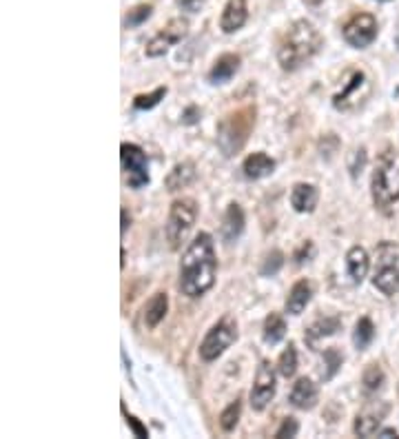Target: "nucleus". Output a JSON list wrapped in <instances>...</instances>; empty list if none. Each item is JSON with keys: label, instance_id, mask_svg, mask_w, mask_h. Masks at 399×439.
I'll return each mask as SVG.
<instances>
[{"label": "nucleus", "instance_id": "obj_1", "mask_svg": "<svg viewBox=\"0 0 399 439\" xmlns=\"http://www.w3.org/2000/svg\"><path fill=\"white\" fill-rule=\"evenodd\" d=\"M217 275V257L213 238L209 233H198L187 247L180 260V282L177 287L187 298H200L207 293Z\"/></svg>", "mask_w": 399, "mask_h": 439}, {"label": "nucleus", "instance_id": "obj_2", "mask_svg": "<svg viewBox=\"0 0 399 439\" xmlns=\"http://www.w3.org/2000/svg\"><path fill=\"white\" fill-rule=\"evenodd\" d=\"M321 49V36L311 20H295L277 47V62L284 71H295Z\"/></svg>", "mask_w": 399, "mask_h": 439}, {"label": "nucleus", "instance_id": "obj_3", "mask_svg": "<svg viewBox=\"0 0 399 439\" xmlns=\"http://www.w3.org/2000/svg\"><path fill=\"white\" fill-rule=\"evenodd\" d=\"M399 200V151L386 149L372 171V202L386 209Z\"/></svg>", "mask_w": 399, "mask_h": 439}, {"label": "nucleus", "instance_id": "obj_4", "mask_svg": "<svg viewBox=\"0 0 399 439\" xmlns=\"http://www.w3.org/2000/svg\"><path fill=\"white\" fill-rule=\"evenodd\" d=\"M255 122V111L253 109H240L233 115L222 120L220 131H217V145L222 147L226 156H233V153L247 142L249 131Z\"/></svg>", "mask_w": 399, "mask_h": 439}, {"label": "nucleus", "instance_id": "obj_5", "mask_svg": "<svg viewBox=\"0 0 399 439\" xmlns=\"http://www.w3.org/2000/svg\"><path fill=\"white\" fill-rule=\"evenodd\" d=\"M198 217V202L193 198H182L171 204L169 220H166V240H169L171 249L177 251L182 242L191 233L193 224Z\"/></svg>", "mask_w": 399, "mask_h": 439}, {"label": "nucleus", "instance_id": "obj_6", "mask_svg": "<svg viewBox=\"0 0 399 439\" xmlns=\"http://www.w3.org/2000/svg\"><path fill=\"white\" fill-rule=\"evenodd\" d=\"M377 266H375V278H372V287L382 291L384 295H395L399 293V264L397 257L399 251L393 242H382L375 249Z\"/></svg>", "mask_w": 399, "mask_h": 439}, {"label": "nucleus", "instance_id": "obj_7", "mask_svg": "<svg viewBox=\"0 0 399 439\" xmlns=\"http://www.w3.org/2000/svg\"><path fill=\"white\" fill-rule=\"evenodd\" d=\"M238 340V324L233 317H222L217 324L207 333V338L200 344V357L204 361H213L220 357L226 348Z\"/></svg>", "mask_w": 399, "mask_h": 439}, {"label": "nucleus", "instance_id": "obj_8", "mask_svg": "<svg viewBox=\"0 0 399 439\" xmlns=\"http://www.w3.org/2000/svg\"><path fill=\"white\" fill-rule=\"evenodd\" d=\"M120 160H122V169L126 173V185L131 189H143L149 185V162H147V153L136 147V145H124L120 147Z\"/></svg>", "mask_w": 399, "mask_h": 439}, {"label": "nucleus", "instance_id": "obj_9", "mask_svg": "<svg viewBox=\"0 0 399 439\" xmlns=\"http://www.w3.org/2000/svg\"><path fill=\"white\" fill-rule=\"evenodd\" d=\"M187 31H189V20L187 18H173V20H169V24H166L162 31H158L147 43L145 54L149 58L164 56L173 45H177L180 41H182V38L187 36Z\"/></svg>", "mask_w": 399, "mask_h": 439}, {"label": "nucleus", "instance_id": "obj_10", "mask_svg": "<svg viewBox=\"0 0 399 439\" xmlns=\"http://www.w3.org/2000/svg\"><path fill=\"white\" fill-rule=\"evenodd\" d=\"M275 397V370L268 359H262L255 373V384L251 389V406L253 410H264Z\"/></svg>", "mask_w": 399, "mask_h": 439}, {"label": "nucleus", "instance_id": "obj_11", "mask_svg": "<svg viewBox=\"0 0 399 439\" xmlns=\"http://www.w3.org/2000/svg\"><path fill=\"white\" fill-rule=\"evenodd\" d=\"M377 38V20L370 14H355L344 24V41L355 49H364Z\"/></svg>", "mask_w": 399, "mask_h": 439}, {"label": "nucleus", "instance_id": "obj_12", "mask_svg": "<svg viewBox=\"0 0 399 439\" xmlns=\"http://www.w3.org/2000/svg\"><path fill=\"white\" fill-rule=\"evenodd\" d=\"M366 89V75L364 71H353L351 80L346 82V87L338 96H333V107L340 109V111H349L353 109L357 102H359V92Z\"/></svg>", "mask_w": 399, "mask_h": 439}, {"label": "nucleus", "instance_id": "obj_13", "mask_svg": "<svg viewBox=\"0 0 399 439\" xmlns=\"http://www.w3.org/2000/svg\"><path fill=\"white\" fill-rule=\"evenodd\" d=\"M317 397H319V389L313 380L308 377H300L298 382L293 384V391H291V404L295 408H302V410H311L315 404H317Z\"/></svg>", "mask_w": 399, "mask_h": 439}, {"label": "nucleus", "instance_id": "obj_14", "mask_svg": "<svg viewBox=\"0 0 399 439\" xmlns=\"http://www.w3.org/2000/svg\"><path fill=\"white\" fill-rule=\"evenodd\" d=\"M249 18V11H247V0H228L224 11H222V18H220V27L224 34H233L238 29L244 27V22Z\"/></svg>", "mask_w": 399, "mask_h": 439}, {"label": "nucleus", "instance_id": "obj_15", "mask_svg": "<svg viewBox=\"0 0 399 439\" xmlns=\"http://www.w3.org/2000/svg\"><path fill=\"white\" fill-rule=\"evenodd\" d=\"M317 200H319V191L315 185H308V182H298L291 191V204L293 209L298 213H311L315 211L317 206Z\"/></svg>", "mask_w": 399, "mask_h": 439}, {"label": "nucleus", "instance_id": "obj_16", "mask_svg": "<svg viewBox=\"0 0 399 439\" xmlns=\"http://www.w3.org/2000/svg\"><path fill=\"white\" fill-rule=\"evenodd\" d=\"M242 171H244V178H249V180H262L275 171V160L271 156H266L264 151H257L244 160Z\"/></svg>", "mask_w": 399, "mask_h": 439}, {"label": "nucleus", "instance_id": "obj_17", "mask_svg": "<svg viewBox=\"0 0 399 439\" xmlns=\"http://www.w3.org/2000/svg\"><path fill=\"white\" fill-rule=\"evenodd\" d=\"M311 298H313V284L308 280L295 282L291 293H289V298H286V304H284L286 313L289 315H302V311L308 306Z\"/></svg>", "mask_w": 399, "mask_h": 439}, {"label": "nucleus", "instance_id": "obj_18", "mask_svg": "<svg viewBox=\"0 0 399 439\" xmlns=\"http://www.w3.org/2000/svg\"><path fill=\"white\" fill-rule=\"evenodd\" d=\"M240 71V56L238 54H224L215 60V64L209 71L211 85H224Z\"/></svg>", "mask_w": 399, "mask_h": 439}, {"label": "nucleus", "instance_id": "obj_19", "mask_svg": "<svg viewBox=\"0 0 399 439\" xmlns=\"http://www.w3.org/2000/svg\"><path fill=\"white\" fill-rule=\"evenodd\" d=\"M386 412H389V406H382V410H377L375 406H370L364 412H359L357 419H355V433L359 437H372L377 433L382 417L386 415Z\"/></svg>", "mask_w": 399, "mask_h": 439}, {"label": "nucleus", "instance_id": "obj_20", "mask_svg": "<svg viewBox=\"0 0 399 439\" xmlns=\"http://www.w3.org/2000/svg\"><path fill=\"white\" fill-rule=\"evenodd\" d=\"M242 231H244L242 206L238 202H231L226 213H224V220H222V238H224V242H233L242 236Z\"/></svg>", "mask_w": 399, "mask_h": 439}, {"label": "nucleus", "instance_id": "obj_21", "mask_svg": "<svg viewBox=\"0 0 399 439\" xmlns=\"http://www.w3.org/2000/svg\"><path fill=\"white\" fill-rule=\"evenodd\" d=\"M368 266H370V260H368V253L364 247H353L346 255V268H349V275L353 280V284H362L366 273H368Z\"/></svg>", "mask_w": 399, "mask_h": 439}, {"label": "nucleus", "instance_id": "obj_22", "mask_svg": "<svg viewBox=\"0 0 399 439\" xmlns=\"http://www.w3.org/2000/svg\"><path fill=\"white\" fill-rule=\"evenodd\" d=\"M193 178H196V166H193V162H180L173 166V171L166 175L164 185L169 191H180L189 187L193 182Z\"/></svg>", "mask_w": 399, "mask_h": 439}, {"label": "nucleus", "instance_id": "obj_23", "mask_svg": "<svg viewBox=\"0 0 399 439\" xmlns=\"http://www.w3.org/2000/svg\"><path fill=\"white\" fill-rule=\"evenodd\" d=\"M166 308H169V298H166V293H162V291L156 293L151 298V302L147 304V308H145V324L149 329H156L160 322L164 319Z\"/></svg>", "mask_w": 399, "mask_h": 439}, {"label": "nucleus", "instance_id": "obj_24", "mask_svg": "<svg viewBox=\"0 0 399 439\" xmlns=\"http://www.w3.org/2000/svg\"><path fill=\"white\" fill-rule=\"evenodd\" d=\"M340 329H342V319H340V317H324V319H317L315 324L306 331V342L315 348L317 340L328 338V335L338 333Z\"/></svg>", "mask_w": 399, "mask_h": 439}, {"label": "nucleus", "instance_id": "obj_25", "mask_svg": "<svg viewBox=\"0 0 399 439\" xmlns=\"http://www.w3.org/2000/svg\"><path fill=\"white\" fill-rule=\"evenodd\" d=\"M284 335H286V322H284V317L277 315V313H271V315L266 317V322H264V342L273 346V344L284 340Z\"/></svg>", "mask_w": 399, "mask_h": 439}, {"label": "nucleus", "instance_id": "obj_26", "mask_svg": "<svg viewBox=\"0 0 399 439\" xmlns=\"http://www.w3.org/2000/svg\"><path fill=\"white\" fill-rule=\"evenodd\" d=\"M375 340V326H372V322L368 317H362L355 324V333H353V342L359 351H364L368 348V344Z\"/></svg>", "mask_w": 399, "mask_h": 439}, {"label": "nucleus", "instance_id": "obj_27", "mask_svg": "<svg viewBox=\"0 0 399 439\" xmlns=\"http://www.w3.org/2000/svg\"><path fill=\"white\" fill-rule=\"evenodd\" d=\"M277 370H280V375L282 377H293L295 375V370H298V351H295V344L289 342L286 346V351L280 355L277 359Z\"/></svg>", "mask_w": 399, "mask_h": 439}, {"label": "nucleus", "instance_id": "obj_28", "mask_svg": "<svg viewBox=\"0 0 399 439\" xmlns=\"http://www.w3.org/2000/svg\"><path fill=\"white\" fill-rule=\"evenodd\" d=\"M166 92H169V89H166V87H158L153 94L136 96V100H133V107H136V109H140V111H145V109H153V107H156L158 102L166 96Z\"/></svg>", "mask_w": 399, "mask_h": 439}, {"label": "nucleus", "instance_id": "obj_29", "mask_svg": "<svg viewBox=\"0 0 399 439\" xmlns=\"http://www.w3.org/2000/svg\"><path fill=\"white\" fill-rule=\"evenodd\" d=\"M342 361H344V355L338 351V348H328V351L324 353V364H326V370L321 373V377H324V380L335 377V373L340 370Z\"/></svg>", "mask_w": 399, "mask_h": 439}, {"label": "nucleus", "instance_id": "obj_30", "mask_svg": "<svg viewBox=\"0 0 399 439\" xmlns=\"http://www.w3.org/2000/svg\"><path fill=\"white\" fill-rule=\"evenodd\" d=\"M240 410H242V406H240V402L235 399L233 404H228L226 406V410L220 415V426H222V431H226V433H231L238 426V419H240Z\"/></svg>", "mask_w": 399, "mask_h": 439}, {"label": "nucleus", "instance_id": "obj_31", "mask_svg": "<svg viewBox=\"0 0 399 439\" xmlns=\"http://www.w3.org/2000/svg\"><path fill=\"white\" fill-rule=\"evenodd\" d=\"M382 384H384V373L377 364H370L366 370H364V386H366V391H379L382 389Z\"/></svg>", "mask_w": 399, "mask_h": 439}, {"label": "nucleus", "instance_id": "obj_32", "mask_svg": "<svg viewBox=\"0 0 399 439\" xmlns=\"http://www.w3.org/2000/svg\"><path fill=\"white\" fill-rule=\"evenodd\" d=\"M282 264H284V255H282L280 251H271L266 255V260L262 264V275H275L277 271L282 268Z\"/></svg>", "mask_w": 399, "mask_h": 439}, {"label": "nucleus", "instance_id": "obj_33", "mask_svg": "<svg viewBox=\"0 0 399 439\" xmlns=\"http://www.w3.org/2000/svg\"><path fill=\"white\" fill-rule=\"evenodd\" d=\"M151 11H153V5H140V7H136L133 11H129L126 24H129V27H138V24H143L145 20H149Z\"/></svg>", "mask_w": 399, "mask_h": 439}, {"label": "nucleus", "instance_id": "obj_34", "mask_svg": "<svg viewBox=\"0 0 399 439\" xmlns=\"http://www.w3.org/2000/svg\"><path fill=\"white\" fill-rule=\"evenodd\" d=\"M298 429H300V426H298V422H295L293 417H286L284 422H282V426H280V429H277V433H275V437H295V435H298Z\"/></svg>", "mask_w": 399, "mask_h": 439}, {"label": "nucleus", "instance_id": "obj_35", "mask_svg": "<svg viewBox=\"0 0 399 439\" xmlns=\"http://www.w3.org/2000/svg\"><path fill=\"white\" fill-rule=\"evenodd\" d=\"M353 160H355V164H351V173H353V178H357V173H362V166L366 162V149H357Z\"/></svg>", "mask_w": 399, "mask_h": 439}, {"label": "nucleus", "instance_id": "obj_36", "mask_svg": "<svg viewBox=\"0 0 399 439\" xmlns=\"http://www.w3.org/2000/svg\"><path fill=\"white\" fill-rule=\"evenodd\" d=\"M180 9L189 11V14H196V11H200V7L204 5V0H177Z\"/></svg>", "mask_w": 399, "mask_h": 439}, {"label": "nucleus", "instance_id": "obj_37", "mask_svg": "<svg viewBox=\"0 0 399 439\" xmlns=\"http://www.w3.org/2000/svg\"><path fill=\"white\" fill-rule=\"evenodd\" d=\"M198 118H200V109L198 107H189L184 111V115H182V122L184 124H193V122H198Z\"/></svg>", "mask_w": 399, "mask_h": 439}, {"label": "nucleus", "instance_id": "obj_38", "mask_svg": "<svg viewBox=\"0 0 399 439\" xmlns=\"http://www.w3.org/2000/svg\"><path fill=\"white\" fill-rule=\"evenodd\" d=\"M311 253H313V244H311V242H306L304 247H302V251H298V253H295V262H298V264H302V262H304V257H308Z\"/></svg>", "mask_w": 399, "mask_h": 439}, {"label": "nucleus", "instance_id": "obj_39", "mask_svg": "<svg viewBox=\"0 0 399 439\" xmlns=\"http://www.w3.org/2000/svg\"><path fill=\"white\" fill-rule=\"evenodd\" d=\"M126 424H131V429L136 431V435H138V437H147V429H145V426H140L136 417L126 415Z\"/></svg>", "mask_w": 399, "mask_h": 439}, {"label": "nucleus", "instance_id": "obj_40", "mask_svg": "<svg viewBox=\"0 0 399 439\" xmlns=\"http://www.w3.org/2000/svg\"><path fill=\"white\" fill-rule=\"evenodd\" d=\"M129 226H131V217H129L126 209H122V226H120L122 233H126V229H129Z\"/></svg>", "mask_w": 399, "mask_h": 439}, {"label": "nucleus", "instance_id": "obj_41", "mask_svg": "<svg viewBox=\"0 0 399 439\" xmlns=\"http://www.w3.org/2000/svg\"><path fill=\"white\" fill-rule=\"evenodd\" d=\"M379 435L389 439V437H397V431H395V429H386V431H382Z\"/></svg>", "mask_w": 399, "mask_h": 439}, {"label": "nucleus", "instance_id": "obj_42", "mask_svg": "<svg viewBox=\"0 0 399 439\" xmlns=\"http://www.w3.org/2000/svg\"><path fill=\"white\" fill-rule=\"evenodd\" d=\"M395 47L399 49V27H397V34H395Z\"/></svg>", "mask_w": 399, "mask_h": 439}, {"label": "nucleus", "instance_id": "obj_43", "mask_svg": "<svg viewBox=\"0 0 399 439\" xmlns=\"http://www.w3.org/2000/svg\"><path fill=\"white\" fill-rule=\"evenodd\" d=\"M382 3H386V0H382Z\"/></svg>", "mask_w": 399, "mask_h": 439}]
</instances>
